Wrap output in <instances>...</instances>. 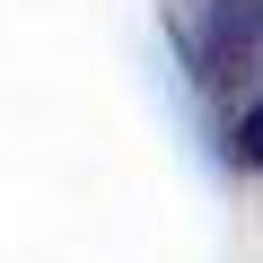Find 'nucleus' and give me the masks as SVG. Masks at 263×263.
I'll use <instances>...</instances> for the list:
<instances>
[{
  "mask_svg": "<svg viewBox=\"0 0 263 263\" xmlns=\"http://www.w3.org/2000/svg\"><path fill=\"white\" fill-rule=\"evenodd\" d=\"M237 158H246V167H263V97H254V105H246V123H237Z\"/></svg>",
  "mask_w": 263,
  "mask_h": 263,
  "instance_id": "nucleus-2",
  "label": "nucleus"
},
{
  "mask_svg": "<svg viewBox=\"0 0 263 263\" xmlns=\"http://www.w3.org/2000/svg\"><path fill=\"white\" fill-rule=\"evenodd\" d=\"M237 62H263V0H219L211 18V70H237Z\"/></svg>",
  "mask_w": 263,
  "mask_h": 263,
  "instance_id": "nucleus-1",
  "label": "nucleus"
}]
</instances>
